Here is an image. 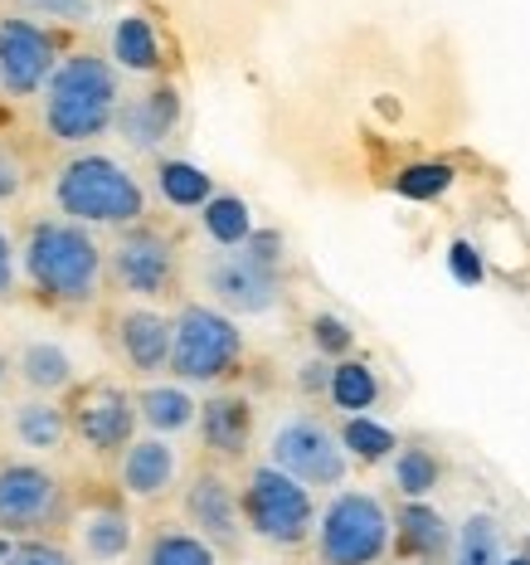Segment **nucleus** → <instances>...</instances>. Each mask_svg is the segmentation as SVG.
Instances as JSON below:
<instances>
[{"label":"nucleus","instance_id":"7ed1b4c3","mask_svg":"<svg viewBox=\"0 0 530 565\" xmlns=\"http://www.w3.org/2000/svg\"><path fill=\"white\" fill-rule=\"evenodd\" d=\"M54 210L88 230H127L147 220V185L112 151H74L54 171Z\"/></svg>","mask_w":530,"mask_h":565},{"label":"nucleus","instance_id":"dca6fc26","mask_svg":"<svg viewBox=\"0 0 530 565\" xmlns=\"http://www.w3.org/2000/svg\"><path fill=\"white\" fill-rule=\"evenodd\" d=\"M181 478V449L161 434H137V444L117 458V488L132 502H156L166 498Z\"/></svg>","mask_w":530,"mask_h":565},{"label":"nucleus","instance_id":"6ab92c4d","mask_svg":"<svg viewBox=\"0 0 530 565\" xmlns=\"http://www.w3.org/2000/svg\"><path fill=\"white\" fill-rule=\"evenodd\" d=\"M15 381L25 385V395H68L78 391V361L58 337H25L15 347Z\"/></svg>","mask_w":530,"mask_h":565},{"label":"nucleus","instance_id":"a878e982","mask_svg":"<svg viewBox=\"0 0 530 565\" xmlns=\"http://www.w3.org/2000/svg\"><path fill=\"white\" fill-rule=\"evenodd\" d=\"M506 561V532L497 512H467L453 536L447 565H501Z\"/></svg>","mask_w":530,"mask_h":565},{"label":"nucleus","instance_id":"f03ea898","mask_svg":"<svg viewBox=\"0 0 530 565\" xmlns=\"http://www.w3.org/2000/svg\"><path fill=\"white\" fill-rule=\"evenodd\" d=\"M122 108V68L108 54L74 50L58 58L54 78L40 93V127L58 147H93L112 132Z\"/></svg>","mask_w":530,"mask_h":565},{"label":"nucleus","instance_id":"7c9ffc66","mask_svg":"<svg viewBox=\"0 0 530 565\" xmlns=\"http://www.w3.org/2000/svg\"><path fill=\"white\" fill-rule=\"evenodd\" d=\"M394 185H399V195H409V200H433L453 185V167H443V161H423V167H409Z\"/></svg>","mask_w":530,"mask_h":565},{"label":"nucleus","instance_id":"c756f323","mask_svg":"<svg viewBox=\"0 0 530 565\" xmlns=\"http://www.w3.org/2000/svg\"><path fill=\"white\" fill-rule=\"evenodd\" d=\"M340 444H346L350 463H385V458L399 454L394 429H385V424L370 419V415H350L340 424Z\"/></svg>","mask_w":530,"mask_h":565},{"label":"nucleus","instance_id":"c9c22d12","mask_svg":"<svg viewBox=\"0 0 530 565\" xmlns=\"http://www.w3.org/2000/svg\"><path fill=\"white\" fill-rule=\"evenodd\" d=\"M15 282H20V244L10 239L6 225H0V302L15 292Z\"/></svg>","mask_w":530,"mask_h":565},{"label":"nucleus","instance_id":"4468645a","mask_svg":"<svg viewBox=\"0 0 530 565\" xmlns=\"http://www.w3.org/2000/svg\"><path fill=\"white\" fill-rule=\"evenodd\" d=\"M171 347H175V312H161L156 302H127L112 317V351L137 375L141 385L161 381L171 371Z\"/></svg>","mask_w":530,"mask_h":565},{"label":"nucleus","instance_id":"cd10ccee","mask_svg":"<svg viewBox=\"0 0 530 565\" xmlns=\"http://www.w3.org/2000/svg\"><path fill=\"white\" fill-rule=\"evenodd\" d=\"M390 478H394V488H399V498L404 502H423L443 482V463H439V454H433L429 444H399V454L390 463Z\"/></svg>","mask_w":530,"mask_h":565},{"label":"nucleus","instance_id":"6e6552de","mask_svg":"<svg viewBox=\"0 0 530 565\" xmlns=\"http://www.w3.org/2000/svg\"><path fill=\"white\" fill-rule=\"evenodd\" d=\"M108 282L122 288L132 302H166L181 292V239L171 230L127 225L108 244Z\"/></svg>","mask_w":530,"mask_h":565},{"label":"nucleus","instance_id":"b1692460","mask_svg":"<svg viewBox=\"0 0 530 565\" xmlns=\"http://www.w3.org/2000/svg\"><path fill=\"white\" fill-rule=\"evenodd\" d=\"M137 565H219V551L185 522H161L141 541Z\"/></svg>","mask_w":530,"mask_h":565},{"label":"nucleus","instance_id":"0eeeda50","mask_svg":"<svg viewBox=\"0 0 530 565\" xmlns=\"http://www.w3.org/2000/svg\"><path fill=\"white\" fill-rule=\"evenodd\" d=\"M244 361L239 317L219 312L215 302H181L175 308L171 375L181 385H219Z\"/></svg>","mask_w":530,"mask_h":565},{"label":"nucleus","instance_id":"412c9836","mask_svg":"<svg viewBox=\"0 0 530 565\" xmlns=\"http://www.w3.org/2000/svg\"><path fill=\"white\" fill-rule=\"evenodd\" d=\"M199 439H205V449L224 458V463H239L244 454H249L253 444V405L244 395H209L199 399Z\"/></svg>","mask_w":530,"mask_h":565},{"label":"nucleus","instance_id":"2f4dec72","mask_svg":"<svg viewBox=\"0 0 530 565\" xmlns=\"http://www.w3.org/2000/svg\"><path fill=\"white\" fill-rule=\"evenodd\" d=\"M25 185H30V167H25V157H20L15 141L0 137V210L15 205V200L25 195Z\"/></svg>","mask_w":530,"mask_h":565},{"label":"nucleus","instance_id":"2eb2a0df","mask_svg":"<svg viewBox=\"0 0 530 565\" xmlns=\"http://www.w3.org/2000/svg\"><path fill=\"white\" fill-rule=\"evenodd\" d=\"M175 122H181V93H175L171 84H156V88H147V93H132V98H122L112 132L122 137L127 151H137V157H151V151H161V141L175 132Z\"/></svg>","mask_w":530,"mask_h":565},{"label":"nucleus","instance_id":"4c0bfd02","mask_svg":"<svg viewBox=\"0 0 530 565\" xmlns=\"http://www.w3.org/2000/svg\"><path fill=\"white\" fill-rule=\"evenodd\" d=\"M447 264H453V274H457V282H482V258H477V249L467 239H457L453 244V254H447Z\"/></svg>","mask_w":530,"mask_h":565},{"label":"nucleus","instance_id":"9b49d317","mask_svg":"<svg viewBox=\"0 0 530 565\" xmlns=\"http://www.w3.org/2000/svg\"><path fill=\"white\" fill-rule=\"evenodd\" d=\"M68 424H74V439L98 458H122L137 444L141 429V409L137 391H127L122 381H88L78 385L68 399Z\"/></svg>","mask_w":530,"mask_h":565},{"label":"nucleus","instance_id":"c85d7f7f","mask_svg":"<svg viewBox=\"0 0 530 565\" xmlns=\"http://www.w3.org/2000/svg\"><path fill=\"white\" fill-rule=\"evenodd\" d=\"M326 399L340 409V415H370L375 399H380V375H375L370 361H336L332 371V391Z\"/></svg>","mask_w":530,"mask_h":565},{"label":"nucleus","instance_id":"ddd939ff","mask_svg":"<svg viewBox=\"0 0 530 565\" xmlns=\"http://www.w3.org/2000/svg\"><path fill=\"white\" fill-rule=\"evenodd\" d=\"M181 516L191 532H199L219 556H234L249 536L244 526V508H239V488L219 473V468H195L191 482L181 492Z\"/></svg>","mask_w":530,"mask_h":565},{"label":"nucleus","instance_id":"58836bf2","mask_svg":"<svg viewBox=\"0 0 530 565\" xmlns=\"http://www.w3.org/2000/svg\"><path fill=\"white\" fill-rule=\"evenodd\" d=\"M10 381H15V351L0 347V391H6Z\"/></svg>","mask_w":530,"mask_h":565},{"label":"nucleus","instance_id":"5701e85b","mask_svg":"<svg viewBox=\"0 0 530 565\" xmlns=\"http://www.w3.org/2000/svg\"><path fill=\"white\" fill-rule=\"evenodd\" d=\"M108 58L122 74H156L161 68V34L156 25H151L147 15H117L112 20V30H108Z\"/></svg>","mask_w":530,"mask_h":565},{"label":"nucleus","instance_id":"a211bd4d","mask_svg":"<svg viewBox=\"0 0 530 565\" xmlns=\"http://www.w3.org/2000/svg\"><path fill=\"white\" fill-rule=\"evenodd\" d=\"M457 526H447V516L429 502H399L394 512V556L409 565H447L453 556Z\"/></svg>","mask_w":530,"mask_h":565},{"label":"nucleus","instance_id":"f704fd0d","mask_svg":"<svg viewBox=\"0 0 530 565\" xmlns=\"http://www.w3.org/2000/svg\"><path fill=\"white\" fill-rule=\"evenodd\" d=\"M6 565H78V556L68 546H58L54 536H34V541H20L6 556Z\"/></svg>","mask_w":530,"mask_h":565},{"label":"nucleus","instance_id":"4be33fe9","mask_svg":"<svg viewBox=\"0 0 530 565\" xmlns=\"http://www.w3.org/2000/svg\"><path fill=\"white\" fill-rule=\"evenodd\" d=\"M137 409H141V429L161 434V439H175V434L199 424V399L181 381H147L137 391Z\"/></svg>","mask_w":530,"mask_h":565},{"label":"nucleus","instance_id":"ea45409f","mask_svg":"<svg viewBox=\"0 0 530 565\" xmlns=\"http://www.w3.org/2000/svg\"><path fill=\"white\" fill-rule=\"evenodd\" d=\"M501 565H530V551H511V556H506Z\"/></svg>","mask_w":530,"mask_h":565},{"label":"nucleus","instance_id":"1a4fd4ad","mask_svg":"<svg viewBox=\"0 0 530 565\" xmlns=\"http://www.w3.org/2000/svg\"><path fill=\"white\" fill-rule=\"evenodd\" d=\"M68 522V488L44 458H0V536L34 541Z\"/></svg>","mask_w":530,"mask_h":565},{"label":"nucleus","instance_id":"aec40b11","mask_svg":"<svg viewBox=\"0 0 530 565\" xmlns=\"http://www.w3.org/2000/svg\"><path fill=\"white\" fill-rule=\"evenodd\" d=\"M74 536L88 565H117L137 551V522L117 502H93L74 516Z\"/></svg>","mask_w":530,"mask_h":565},{"label":"nucleus","instance_id":"bb28decb","mask_svg":"<svg viewBox=\"0 0 530 565\" xmlns=\"http://www.w3.org/2000/svg\"><path fill=\"white\" fill-rule=\"evenodd\" d=\"M199 230H205V239L215 244V249H244V244L258 234L249 200H239L229 191H219L205 210H199Z\"/></svg>","mask_w":530,"mask_h":565},{"label":"nucleus","instance_id":"9d476101","mask_svg":"<svg viewBox=\"0 0 530 565\" xmlns=\"http://www.w3.org/2000/svg\"><path fill=\"white\" fill-rule=\"evenodd\" d=\"M268 463L307 488H346L350 454L340 444V429H332L316 415H288L268 434Z\"/></svg>","mask_w":530,"mask_h":565},{"label":"nucleus","instance_id":"39448f33","mask_svg":"<svg viewBox=\"0 0 530 565\" xmlns=\"http://www.w3.org/2000/svg\"><path fill=\"white\" fill-rule=\"evenodd\" d=\"M312 546L322 565H385L394 551V512L365 488H336L316 516Z\"/></svg>","mask_w":530,"mask_h":565},{"label":"nucleus","instance_id":"f8f14e48","mask_svg":"<svg viewBox=\"0 0 530 565\" xmlns=\"http://www.w3.org/2000/svg\"><path fill=\"white\" fill-rule=\"evenodd\" d=\"M58 44L54 34L30 15H0V93L15 103L40 98L44 84L58 68Z\"/></svg>","mask_w":530,"mask_h":565},{"label":"nucleus","instance_id":"f3484780","mask_svg":"<svg viewBox=\"0 0 530 565\" xmlns=\"http://www.w3.org/2000/svg\"><path fill=\"white\" fill-rule=\"evenodd\" d=\"M10 439L30 458H54L74 444V424H68V405L50 395H20L10 405Z\"/></svg>","mask_w":530,"mask_h":565},{"label":"nucleus","instance_id":"f257e3e1","mask_svg":"<svg viewBox=\"0 0 530 565\" xmlns=\"http://www.w3.org/2000/svg\"><path fill=\"white\" fill-rule=\"evenodd\" d=\"M20 274L50 308H93L108 282V249L78 220L44 215L25 230Z\"/></svg>","mask_w":530,"mask_h":565},{"label":"nucleus","instance_id":"423d86ee","mask_svg":"<svg viewBox=\"0 0 530 565\" xmlns=\"http://www.w3.org/2000/svg\"><path fill=\"white\" fill-rule=\"evenodd\" d=\"M239 508H244V526H249V536L268 541V546H278V551L307 546V541L316 536V516H322L307 482L288 478L282 468L268 463V458L244 473Z\"/></svg>","mask_w":530,"mask_h":565},{"label":"nucleus","instance_id":"393cba45","mask_svg":"<svg viewBox=\"0 0 530 565\" xmlns=\"http://www.w3.org/2000/svg\"><path fill=\"white\" fill-rule=\"evenodd\" d=\"M151 185H156V195L171 210H205L219 195L209 171H199L195 161H181V157H161L156 171H151Z\"/></svg>","mask_w":530,"mask_h":565},{"label":"nucleus","instance_id":"72a5a7b5","mask_svg":"<svg viewBox=\"0 0 530 565\" xmlns=\"http://www.w3.org/2000/svg\"><path fill=\"white\" fill-rule=\"evenodd\" d=\"M312 347H316V356H346L350 347H356V337H350V327L340 322V317H332V312H316L312 317Z\"/></svg>","mask_w":530,"mask_h":565},{"label":"nucleus","instance_id":"e433bc0d","mask_svg":"<svg viewBox=\"0 0 530 565\" xmlns=\"http://www.w3.org/2000/svg\"><path fill=\"white\" fill-rule=\"evenodd\" d=\"M332 371H336V361H326V356L302 361V366H298V385H302V395H326V391H332Z\"/></svg>","mask_w":530,"mask_h":565},{"label":"nucleus","instance_id":"473e14b6","mask_svg":"<svg viewBox=\"0 0 530 565\" xmlns=\"http://www.w3.org/2000/svg\"><path fill=\"white\" fill-rule=\"evenodd\" d=\"M20 15H44V20H64V25H84L93 20V10H98V0H15Z\"/></svg>","mask_w":530,"mask_h":565},{"label":"nucleus","instance_id":"20e7f679","mask_svg":"<svg viewBox=\"0 0 530 565\" xmlns=\"http://www.w3.org/2000/svg\"><path fill=\"white\" fill-rule=\"evenodd\" d=\"M205 292L229 317H263L282 302V239L258 230L244 249H215L199 268Z\"/></svg>","mask_w":530,"mask_h":565}]
</instances>
